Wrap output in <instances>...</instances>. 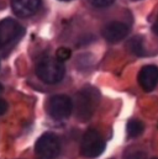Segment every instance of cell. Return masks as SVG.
Instances as JSON below:
<instances>
[{"instance_id":"3957f363","label":"cell","mask_w":158,"mask_h":159,"mask_svg":"<svg viewBox=\"0 0 158 159\" xmlns=\"http://www.w3.org/2000/svg\"><path fill=\"white\" fill-rule=\"evenodd\" d=\"M61 152L59 138L51 132L43 133L36 142L35 153L37 159H54Z\"/></svg>"},{"instance_id":"30bf717a","label":"cell","mask_w":158,"mask_h":159,"mask_svg":"<svg viewBox=\"0 0 158 159\" xmlns=\"http://www.w3.org/2000/svg\"><path fill=\"white\" fill-rule=\"evenodd\" d=\"M127 48L132 54L138 56V57H142L146 53L145 47H143V41H142V37H140V36H135V37L130 39L127 42Z\"/></svg>"},{"instance_id":"2e32d148","label":"cell","mask_w":158,"mask_h":159,"mask_svg":"<svg viewBox=\"0 0 158 159\" xmlns=\"http://www.w3.org/2000/svg\"><path fill=\"white\" fill-rule=\"evenodd\" d=\"M152 30H153V32H155L156 35H158V17H157V20H156V22L153 24V27H152Z\"/></svg>"},{"instance_id":"ac0fdd59","label":"cell","mask_w":158,"mask_h":159,"mask_svg":"<svg viewBox=\"0 0 158 159\" xmlns=\"http://www.w3.org/2000/svg\"><path fill=\"white\" fill-rule=\"evenodd\" d=\"M61 1H71V0H61Z\"/></svg>"},{"instance_id":"277c9868","label":"cell","mask_w":158,"mask_h":159,"mask_svg":"<svg viewBox=\"0 0 158 159\" xmlns=\"http://www.w3.org/2000/svg\"><path fill=\"white\" fill-rule=\"evenodd\" d=\"M24 27L14 19L0 21V49L16 43L24 35Z\"/></svg>"},{"instance_id":"8fae6325","label":"cell","mask_w":158,"mask_h":159,"mask_svg":"<svg viewBox=\"0 0 158 159\" xmlns=\"http://www.w3.org/2000/svg\"><path fill=\"white\" fill-rule=\"evenodd\" d=\"M143 128H145V126H143V123L141 121H138V120H131V121H128L126 129H127L128 137L135 138V137H138L143 132Z\"/></svg>"},{"instance_id":"5bb4252c","label":"cell","mask_w":158,"mask_h":159,"mask_svg":"<svg viewBox=\"0 0 158 159\" xmlns=\"http://www.w3.org/2000/svg\"><path fill=\"white\" fill-rule=\"evenodd\" d=\"M126 159H146V154L143 152H132L126 156Z\"/></svg>"},{"instance_id":"d6986e66","label":"cell","mask_w":158,"mask_h":159,"mask_svg":"<svg viewBox=\"0 0 158 159\" xmlns=\"http://www.w3.org/2000/svg\"><path fill=\"white\" fill-rule=\"evenodd\" d=\"M153 159H158V158H153Z\"/></svg>"},{"instance_id":"4fadbf2b","label":"cell","mask_w":158,"mask_h":159,"mask_svg":"<svg viewBox=\"0 0 158 159\" xmlns=\"http://www.w3.org/2000/svg\"><path fill=\"white\" fill-rule=\"evenodd\" d=\"M95 7H105L114 2V0H88Z\"/></svg>"},{"instance_id":"7c38bea8","label":"cell","mask_w":158,"mask_h":159,"mask_svg":"<svg viewBox=\"0 0 158 159\" xmlns=\"http://www.w3.org/2000/svg\"><path fill=\"white\" fill-rule=\"evenodd\" d=\"M71 54H72V52H71L69 48L61 47V48H58L57 52H56V58H57L58 61H61V62H64V61H67V59L71 58Z\"/></svg>"},{"instance_id":"7a4b0ae2","label":"cell","mask_w":158,"mask_h":159,"mask_svg":"<svg viewBox=\"0 0 158 159\" xmlns=\"http://www.w3.org/2000/svg\"><path fill=\"white\" fill-rule=\"evenodd\" d=\"M66 68L63 62L57 58H43L36 68V74L40 79L46 84H57L63 79Z\"/></svg>"},{"instance_id":"e0dca14e","label":"cell","mask_w":158,"mask_h":159,"mask_svg":"<svg viewBox=\"0 0 158 159\" xmlns=\"http://www.w3.org/2000/svg\"><path fill=\"white\" fill-rule=\"evenodd\" d=\"M1 93H2V85L0 84V94H1Z\"/></svg>"},{"instance_id":"8992f818","label":"cell","mask_w":158,"mask_h":159,"mask_svg":"<svg viewBox=\"0 0 158 159\" xmlns=\"http://www.w3.org/2000/svg\"><path fill=\"white\" fill-rule=\"evenodd\" d=\"M47 110L52 119L64 120L71 116L73 110V102L67 95H54L49 99Z\"/></svg>"},{"instance_id":"6da1fadb","label":"cell","mask_w":158,"mask_h":159,"mask_svg":"<svg viewBox=\"0 0 158 159\" xmlns=\"http://www.w3.org/2000/svg\"><path fill=\"white\" fill-rule=\"evenodd\" d=\"M99 101V93L94 88H85L76 96V115L80 121H88L93 116Z\"/></svg>"},{"instance_id":"5b68a950","label":"cell","mask_w":158,"mask_h":159,"mask_svg":"<svg viewBox=\"0 0 158 159\" xmlns=\"http://www.w3.org/2000/svg\"><path fill=\"white\" fill-rule=\"evenodd\" d=\"M81 154L88 158H96L105 151V142L95 129H88L81 139Z\"/></svg>"},{"instance_id":"9c48e42d","label":"cell","mask_w":158,"mask_h":159,"mask_svg":"<svg viewBox=\"0 0 158 159\" xmlns=\"http://www.w3.org/2000/svg\"><path fill=\"white\" fill-rule=\"evenodd\" d=\"M41 0H11L12 11L20 17H29L39 10Z\"/></svg>"},{"instance_id":"ba28073f","label":"cell","mask_w":158,"mask_h":159,"mask_svg":"<svg viewBox=\"0 0 158 159\" xmlns=\"http://www.w3.org/2000/svg\"><path fill=\"white\" fill-rule=\"evenodd\" d=\"M138 83L145 91H152L158 84V68L156 66H145L138 74Z\"/></svg>"},{"instance_id":"52a82bcc","label":"cell","mask_w":158,"mask_h":159,"mask_svg":"<svg viewBox=\"0 0 158 159\" xmlns=\"http://www.w3.org/2000/svg\"><path fill=\"white\" fill-rule=\"evenodd\" d=\"M103 37L108 42L115 43L118 41H122L128 34V27L127 25H125L123 22H118V21H113L110 24H108L104 29H103Z\"/></svg>"},{"instance_id":"9a60e30c","label":"cell","mask_w":158,"mask_h":159,"mask_svg":"<svg viewBox=\"0 0 158 159\" xmlns=\"http://www.w3.org/2000/svg\"><path fill=\"white\" fill-rule=\"evenodd\" d=\"M6 110H7V102L5 100L0 99V116L4 115L6 112Z\"/></svg>"}]
</instances>
